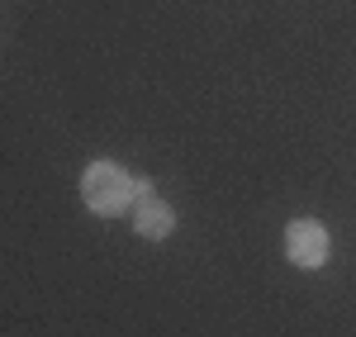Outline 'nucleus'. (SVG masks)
<instances>
[{
    "label": "nucleus",
    "mask_w": 356,
    "mask_h": 337,
    "mask_svg": "<svg viewBox=\"0 0 356 337\" xmlns=\"http://www.w3.org/2000/svg\"><path fill=\"white\" fill-rule=\"evenodd\" d=\"M81 199L90 214H119V209H129L138 204V181L129 171L119 167V162H90L81 176Z\"/></svg>",
    "instance_id": "obj_1"
},
{
    "label": "nucleus",
    "mask_w": 356,
    "mask_h": 337,
    "mask_svg": "<svg viewBox=\"0 0 356 337\" xmlns=\"http://www.w3.org/2000/svg\"><path fill=\"white\" fill-rule=\"evenodd\" d=\"M285 252H290V261H295V266L318 271V266L328 261V252H332L328 228L318 224V219H295V224L285 228Z\"/></svg>",
    "instance_id": "obj_2"
},
{
    "label": "nucleus",
    "mask_w": 356,
    "mask_h": 337,
    "mask_svg": "<svg viewBox=\"0 0 356 337\" xmlns=\"http://www.w3.org/2000/svg\"><path fill=\"white\" fill-rule=\"evenodd\" d=\"M134 224L143 238H152V243H162L166 233L176 228V214H171V204L157 199L147 186H138V209H134Z\"/></svg>",
    "instance_id": "obj_3"
}]
</instances>
